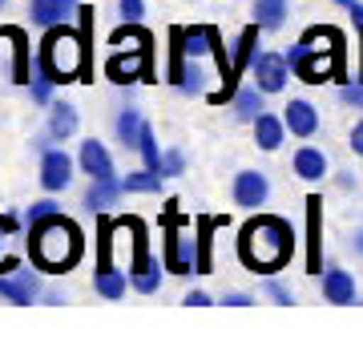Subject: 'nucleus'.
I'll return each mask as SVG.
<instances>
[{
	"instance_id": "obj_31",
	"label": "nucleus",
	"mask_w": 363,
	"mask_h": 339,
	"mask_svg": "<svg viewBox=\"0 0 363 339\" xmlns=\"http://www.w3.org/2000/svg\"><path fill=\"white\" fill-rule=\"evenodd\" d=\"M117 13H121V21H125V25H142L145 0H117Z\"/></svg>"
},
{
	"instance_id": "obj_18",
	"label": "nucleus",
	"mask_w": 363,
	"mask_h": 339,
	"mask_svg": "<svg viewBox=\"0 0 363 339\" xmlns=\"http://www.w3.org/2000/svg\"><path fill=\"white\" fill-rule=\"evenodd\" d=\"M323 299L327 303H355V279L347 271H339V267H327L323 271Z\"/></svg>"
},
{
	"instance_id": "obj_16",
	"label": "nucleus",
	"mask_w": 363,
	"mask_h": 339,
	"mask_svg": "<svg viewBox=\"0 0 363 339\" xmlns=\"http://www.w3.org/2000/svg\"><path fill=\"white\" fill-rule=\"evenodd\" d=\"M259 25H250L242 37L234 40V52H230V69L234 77H242V73H250V65H255V57H259Z\"/></svg>"
},
{
	"instance_id": "obj_39",
	"label": "nucleus",
	"mask_w": 363,
	"mask_h": 339,
	"mask_svg": "<svg viewBox=\"0 0 363 339\" xmlns=\"http://www.w3.org/2000/svg\"><path fill=\"white\" fill-rule=\"evenodd\" d=\"M182 303H186V307H210L214 299H210L206 291H186V299H182Z\"/></svg>"
},
{
	"instance_id": "obj_10",
	"label": "nucleus",
	"mask_w": 363,
	"mask_h": 339,
	"mask_svg": "<svg viewBox=\"0 0 363 339\" xmlns=\"http://www.w3.org/2000/svg\"><path fill=\"white\" fill-rule=\"evenodd\" d=\"M250 77L262 93H283L286 89V77H291V61L286 52H259L255 65H250Z\"/></svg>"
},
{
	"instance_id": "obj_2",
	"label": "nucleus",
	"mask_w": 363,
	"mask_h": 339,
	"mask_svg": "<svg viewBox=\"0 0 363 339\" xmlns=\"http://www.w3.org/2000/svg\"><path fill=\"white\" fill-rule=\"evenodd\" d=\"M81 250H85L81 226L73 218H65L61 210L28 226V259H33V267H37V271L65 274L69 267L81 259Z\"/></svg>"
},
{
	"instance_id": "obj_20",
	"label": "nucleus",
	"mask_w": 363,
	"mask_h": 339,
	"mask_svg": "<svg viewBox=\"0 0 363 339\" xmlns=\"http://www.w3.org/2000/svg\"><path fill=\"white\" fill-rule=\"evenodd\" d=\"M319 218H323V198H307V235H311L307 271H311V274H323V250H319Z\"/></svg>"
},
{
	"instance_id": "obj_32",
	"label": "nucleus",
	"mask_w": 363,
	"mask_h": 339,
	"mask_svg": "<svg viewBox=\"0 0 363 339\" xmlns=\"http://www.w3.org/2000/svg\"><path fill=\"white\" fill-rule=\"evenodd\" d=\"M57 210H61V206H57V202H52V198H40V202H33V206L25 210V222H28V226H33V222L49 218V214H57Z\"/></svg>"
},
{
	"instance_id": "obj_6",
	"label": "nucleus",
	"mask_w": 363,
	"mask_h": 339,
	"mask_svg": "<svg viewBox=\"0 0 363 339\" xmlns=\"http://www.w3.org/2000/svg\"><path fill=\"white\" fill-rule=\"evenodd\" d=\"M150 45H117L105 61V77L113 85H133V81H150Z\"/></svg>"
},
{
	"instance_id": "obj_19",
	"label": "nucleus",
	"mask_w": 363,
	"mask_h": 339,
	"mask_svg": "<svg viewBox=\"0 0 363 339\" xmlns=\"http://www.w3.org/2000/svg\"><path fill=\"white\" fill-rule=\"evenodd\" d=\"M295 178H303V182H319V178H327V157L323 150H315V145H303V150H295Z\"/></svg>"
},
{
	"instance_id": "obj_43",
	"label": "nucleus",
	"mask_w": 363,
	"mask_h": 339,
	"mask_svg": "<svg viewBox=\"0 0 363 339\" xmlns=\"http://www.w3.org/2000/svg\"><path fill=\"white\" fill-rule=\"evenodd\" d=\"M0 9H4V0H0Z\"/></svg>"
},
{
	"instance_id": "obj_11",
	"label": "nucleus",
	"mask_w": 363,
	"mask_h": 339,
	"mask_svg": "<svg viewBox=\"0 0 363 339\" xmlns=\"http://www.w3.org/2000/svg\"><path fill=\"white\" fill-rule=\"evenodd\" d=\"M230 194H234V206L259 210V206H267V198H271V182H267L262 170H238V174H234Z\"/></svg>"
},
{
	"instance_id": "obj_24",
	"label": "nucleus",
	"mask_w": 363,
	"mask_h": 339,
	"mask_svg": "<svg viewBox=\"0 0 363 339\" xmlns=\"http://www.w3.org/2000/svg\"><path fill=\"white\" fill-rule=\"evenodd\" d=\"M262 97H267V93H262L259 85H247V89H238V93H234V101H230L234 118H238V121H250V126H255V118L262 113Z\"/></svg>"
},
{
	"instance_id": "obj_21",
	"label": "nucleus",
	"mask_w": 363,
	"mask_h": 339,
	"mask_svg": "<svg viewBox=\"0 0 363 339\" xmlns=\"http://www.w3.org/2000/svg\"><path fill=\"white\" fill-rule=\"evenodd\" d=\"M283 138H286L283 118H274V113H259V118H255V142H259V150L274 154V150L283 145Z\"/></svg>"
},
{
	"instance_id": "obj_9",
	"label": "nucleus",
	"mask_w": 363,
	"mask_h": 339,
	"mask_svg": "<svg viewBox=\"0 0 363 339\" xmlns=\"http://www.w3.org/2000/svg\"><path fill=\"white\" fill-rule=\"evenodd\" d=\"M169 40H174V37H169ZM202 77H206V73L198 69V61H194V57H186V49H182L178 40H174V45H169L166 81H169V85H174L178 93H190V97H194V93H202Z\"/></svg>"
},
{
	"instance_id": "obj_34",
	"label": "nucleus",
	"mask_w": 363,
	"mask_h": 339,
	"mask_svg": "<svg viewBox=\"0 0 363 339\" xmlns=\"http://www.w3.org/2000/svg\"><path fill=\"white\" fill-rule=\"evenodd\" d=\"M28 89H33V101H37V105H49V97H52V81L49 77H37V73H33Z\"/></svg>"
},
{
	"instance_id": "obj_1",
	"label": "nucleus",
	"mask_w": 363,
	"mask_h": 339,
	"mask_svg": "<svg viewBox=\"0 0 363 339\" xmlns=\"http://www.w3.org/2000/svg\"><path fill=\"white\" fill-rule=\"evenodd\" d=\"M291 255H295V230L279 214H255L242 226V235H238V259L255 274L283 271L286 262H291Z\"/></svg>"
},
{
	"instance_id": "obj_28",
	"label": "nucleus",
	"mask_w": 363,
	"mask_h": 339,
	"mask_svg": "<svg viewBox=\"0 0 363 339\" xmlns=\"http://www.w3.org/2000/svg\"><path fill=\"white\" fill-rule=\"evenodd\" d=\"M214 226H222V218H198V274H210V235H214Z\"/></svg>"
},
{
	"instance_id": "obj_7",
	"label": "nucleus",
	"mask_w": 363,
	"mask_h": 339,
	"mask_svg": "<svg viewBox=\"0 0 363 339\" xmlns=\"http://www.w3.org/2000/svg\"><path fill=\"white\" fill-rule=\"evenodd\" d=\"M178 202H166V271L169 274H190L198 271V247L194 238L178 235Z\"/></svg>"
},
{
	"instance_id": "obj_13",
	"label": "nucleus",
	"mask_w": 363,
	"mask_h": 339,
	"mask_svg": "<svg viewBox=\"0 0 363 339\" xmlns=\"http://www.w3.org/2000/svg\"><path fill=\"white\" fill-rule=\"evenodd\" d=\"M40 295V279L37 271H13V274H0V299L16 303V307H28V303Z\"/></svg>"
},
{
	"instance_id": "obj_36",
	"label": "nucleus",
	"mask_w": 363,
	"mask_h": 339,
	"mask_svg": "<svg viewBox=\"0 0 363 339\" xmlns=\"http://www.w3.org/2000/svg\"><path fill=\"white\" fill-rule=\"evenodd\" d=\"M339 97H343V105H355V109H363V81H355V85H343V89H339Z\"/></svg>"
},
{
	"instance_id": "obj_14",
	"label": "nucleus",
	"mask_w": 363,
	"mask_h": 339,
	"mask_svg": "<svg viewBox=\"0 0 363 339\" xmlns=\"http://www.w3.org/2000/svg\"><path fill=\"white\" fill-rule=\"evenodd\" d=\"M283 121L291 138H315L319 133V109L311 101H303V97H291L283 105Z\"/></svg>"
},
{
	"instance_id": "obj_29",
	"label": "nucleus",
	"mask_w": 363,
	"mask_h": 339,
	"mask_svg": "<svg viewBox=\"0 0 363 339\" xmlns=\"http://www.w3.org/2000/svg\"><path fill=\"white\" fill-rule=\"evenodd\" d=\"M138 154H142V162H145L150 170H162V154H166V150L157 145V133L150 130V126L142 130V142H138Z\"/></svg>"
},
{
	"instance_id": "obj_35",
	"label": "nucleus",
	"mask_w": 363,
	"mask_h": 339,
	"mask_svg": "<svg viewBox=\"0 0 363 339\" xmlns=\"http://www.w3.org/2000/svg\"><path fill=\"white\" fill-rule=\"evenodd\" d=\"M267 295H271L274 303H283V307H291V303H295V295H291L279 279H267Z\"/></svg>"
},
{
	"instance_id": "obj_30",
	"label": "nucleus",
	"mask_w": 363,
	"mask_h": 339,
	"mask_svg": "<svg viewBox=\"0 0 363 339\" xmlns=\"http://www.w3.org/2000/svg\"><path fill=\"white\" fill-rule=\"evenodd\" d=\"M16 226H21V218H16V214H0V274H13L16 271V259H9V255H4V235H13Z\"/></svg>"
},
{
	"instance_id": "obj_3",
	"label": "nucleus",
	"mask_w": 363,
	"mask_h": 339,
	"mask_svg": "<svg viewBox=\"0 0 363 339\" xmlns=\"http://www.w3.org/2000/svg\"><path fill=\"white\" fill-rule=\"evenodd\" d=\"M286 61H291V73L298 81H307V85L335 81L343 77V37L335 28L315 25L286 49Z\"/></svg>"
},
{
	"instance_id": "obj_25",
	"label": "nucleus",
	"mask_w": 363,
	"mask_h": 339,
	"mask_svg": "<svg viewBox=\"0 0 363 339\" xmlns=\"http://www.w3.org/2000/svg\"><path fill=\"white\" fill-rule=\"evenodd\" d=\"M142 130H145V118L133 109V105H125V109L117 113V138H121V145H125V150H138Z\"/></svg>"
},
{
	"instance_id": "obj_23",
	"label": "nucleus",
	"mask_w": 363,
	"mask_h": 339,
	"mask_svg": "<svg viewBox=\"0 0 363 339\" xmlns=\"http://www.w3.org/2000/svg\"><path fill=\"white\" fill-rule=\"evenodd\" d=\"M286 13H291L286 0H255V25L262 33H279L286 25Z\"/></svg>"
},
{
	"instance_id": "obj_33",
	"label": "nucleus",
	"mask_w": 363,
	"mask_h": 339,
	"mask_svg": "<svg viewBox=\"0 0 363 339\" xmlns=\"http://www.w3.org/2000/svg\"><path fill=\"white\" fill-rule=\"evenodd\" d=\"M182 170H186V154H182V150H166V154H162V174H166V178H178Z\"/></svg>"
},
{
	"instance_id": "obj_5",
	"label": "nucleus",
	"mask_w": 363,
	"mask_h": 339,
	"mask_svg": "<svg viewBox=\"0 0 363 339\" xmlns=\"http://www.w3.org/2000/svg\"><path fill=\"white\" fill-rule=\"evenodd\" d=\"M125 226L133 230V262H130V283L138 295H154L162 287V267L166 259H154L150 250H145V230L138 218H125Z\"/></svg>"
},
{
	"instance_id": "obj_26",
	"label": "nucleus",
	"mask_w": 363,
	"mask_h": 339,
	"mask_svg": "<svg viewBox=\"0 0 363 339\" xmlns=\"http://www.w3.org/2000/svg\"><path fill=\"white\" fill-rule=\"evenodd\" d=\"M28 16L37 28H52V25H65V4L61 0H28Z\"/></svg>"
},
{
	"instance_id": "obj_8",
	"label": "nucleus",
	"mask_w": 363,
	"mask_h": 339,
	"mask_svg": "<svg viewBox=\"0 0 363 339\" xmlns=\"http://www.w3.org/2000/svg\"><path fill=\"white\" fill-rule=\"evenodd\" d=\"M97 238H101V243H97V247H101V262H97V271H93V291H97L101 299H121L133 283L117 271L113 262H109V247H113V222L101 218V235H97Z\"/></svg>"
},
{
	"instance_id": "obj_27",
	"label": "nucleus",
	"mask_w": 363,
	"mask_h": 339,
	"mask_svg": "<svg viewBox=\"0 0 363 339\" xmlns=\"http://www.w3.org/2000/svg\"><path fill=\"white\" fill-rule=\"evenodd\" d=\"M162 170H150V166H142V170H133V174H125L121 178V186H125V194H157L162 190Z\"/></svg>"
},
{
	"instance_id": "obj_12",
	"label": "nucleus",
	"mask_w": 363,
	"mask_h": 339,
	"mask_svg": "<svg viewBox=\"0 0 363 339\" xmlns=\"http://www.w3.org/2000/svg\"><path fill=\"white\" fill-rule=\"evenodd\" d=\"M69 182H73V157H69L65 150H45V154H40V186H45L49 194H57V190H65Z\"/></svg>"
},
{
	"instance_id": "obj_41",
	"label": "nucleus",
	"mask_w": 363,
	"mask_h": 339,
	"mask_svg": "<svg viewBox=\"0 0 363 339\" xmlns=\"http://www.w3.org/2000/svg\"><path fill=\"white\" fill-rule=\"evenodd\" d=\"M65 4V13H77V0H61Z\"/></svg>"
},
{
	"instance_id": "obj_40",
	"label": "nucleus",
	"mask_w": 363,
	"mask_h": 339,
	"mask_svg": "<svg viewBox=\"0 0 363 339\" xmlns=\"http://www.w3.org/2000/svg\"><path fill=\"white\" fill-rule=\"evenodd\" d=\"M351 150H355V154L363 157V118L355 121V126H351Z\"/></svg>"
},
{
	"instance_id": "obj_22",
	"label": "nucleus",
	"mask_w": 363,
	"mask_h": 339,
	"mask_svg": "<svg viewBox=\"0 0 363 339\" xmlns=\"http://www.w3.org/2000/svg\"><path fill=\"white\" fill-rule=\"evenodd\" d=\"M77 126H81V118H77V109H73V105H65V101L49 105V138H52V142H65V138H73V133H77Z\"/></svg>"
},
{
	"instance_id": "obj_4",
	"label": "nucleus",
	"mask_w": 363,
	"mask_h": 339,
	"mask_svg": "<svg viewBox=\"0 0 363 339\" xmlns=\"http://www.w3.org/2000/svg\"><path fill=\"white\" fill-rule=\"evenodd\" d=\"M85 69V37L69 25L45 28V40L37 49V77H49L52 85H69Z\"/></svg>"
},
{
	"instance_id": "obj_38",
	"label": "nucleus",
	"mask_w": 363,
	"mask_h": 339,
	"mask_svg": "<svg viewBox=\"0 0 363 339\" xmlns=\"http://www.w3.org/2000/svg\"><path fill=\"white\" fill-rule=\"evenodd\" d=\"M339 9H343V13H351V21H355V25H363V0H335Z\"/></svg>"
},
{
	"instance_id": "obj_15",
	"label": "nucleus",
	"mask_w": 363,
	"mask_h": 339,
	"mask_svg": "<svg viewBox=\"0 0 363 339\" xmlns=\"http://www.w3.org/2000/svg\"><path fill=\"white\" fill-rule=\"evenodd\" d=\"M81 170L89 174V178H113V157H109V150H105L97 138H89V142H81Z\"/></svg>"
},
{
	"instance_id": "obj_37",
	"label": "nucleus",
	"mask_w": 363,
	"mask_h": 339,
	"mask_svg": "<svg viewBox=\"0 0 363 339\" xmlns=\"http://www.w3.org/2000/svg\"><path fill=\"white\" fill-rule=\"evenodd\" d=\"M222 303H226V307H250V303H255V295H247V291H226V295H222Z\"/></svg>"
},
{
	"instance_id": "obj_17",
	"label": "nucleus",
	"mask_w": 363,
	"mask_h": 339,
	"mask_svg": "<svg viewBox=\"0 0 363 339\" xmlns=\"http://www.w3.org/2000/svg\"><path fill=\"white\" fill-rule=\"evenodd\" d=\"M121 194H125V186L117 182V178H93V186L85 190V206H89L93 214H105Z\"/></svg>"
},
{
	"instance_id": "obj_42",
	"label": "nucleus",
	"mask_w": 363,
	"mask_h": 339,
	"mask_svg": "<svg viewBox=\"0 0 363 339\" xmlns=\"http://www.w3.org/2000/svg\"><path fill=\"white\" fill-rule=\"evenodd\" d=\"M355 250L363 255V230H355Z\"/></svg>"
}]
</instances>
